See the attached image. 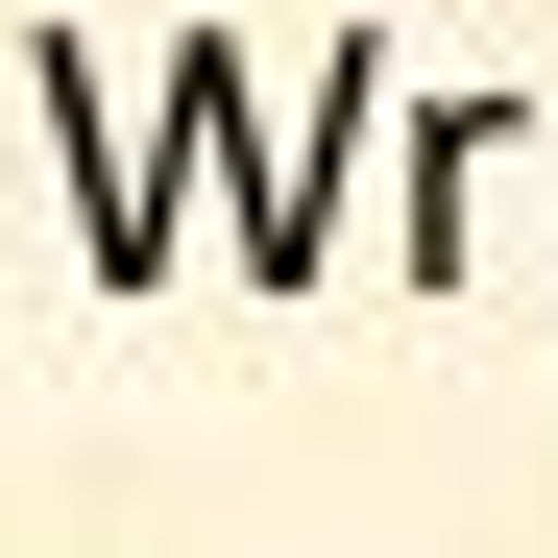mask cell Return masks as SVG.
<instances>
[{"label":"cell","mask_w":558,"mask_h":558,"mask_svg":"<svg viewBox=\"0 0 558 558\" xmlns=\"http://www.w3.org/2000/svg\"><path fill=\"white\" fill-rule=\"evenodd\" d=\"M364 98H389V49H364V25L316 49V98H267V73H243V25H170V122H195V170L243 195V267H267V292H316V267H340Z\"/></svg>","instance_id":"6da1fadb"},{"label":"cell","mask_w":558,"mask_h":558,"mask_svg":"<svg viewBox=\"0 0 558 558\" xmlns=\"http://www.w3.org/2000/svg\"><path fill=\"white\" fill-rule=\"evenodd\" d=\"M25 98L73 146V243H98V292H170V195H195V122L122 98V49L98 25H25Z\"/></svg>","instance_id":"7a4b0ae2"},{"label":"cell","mask_w":558,"mask_h":558,"mask_svg":"<svg viewBox=\"0 0 558 558\" xmlns=\"http://www.w3.org/2000/svg\"><path fill=\"white\" fill-rule=\"evenodd\" d=\"M534 195V98H437L413 122V292H486V219Z\"/></svg>","instance_id":"3957f363"}]
</instances>
